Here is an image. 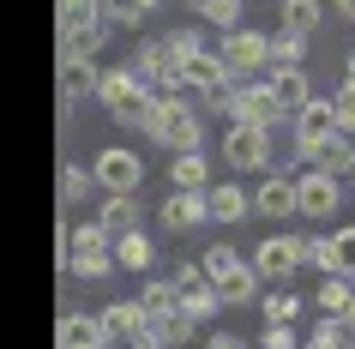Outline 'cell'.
Segmentation results:
<instances>
[{
	"instance_id": "1",
	"label": "cell",
	"mask_w": 355,
	"mask_h": 349,
	"mask_svg": "<svg viewBox=\"0 0 355 349\" xmlns=\"http://www.w3.org/2000/svg\"><path fill=\"white\" fill-rule=\"evenodd\" d=\"M145 139H157L163 151H205V114L193 109L187 96H157V109L145 121Z\"/></svg>"
},
{
	"instance_id": "2",
	"label": "cell",
	"mask_w": 355,
	"mask_h": 349,
	"mask_svg": "<svg viewBox=\"0 0 355 349\" xmlns=\"http://www.w3.org/2000/svg\"><path fill=\"white\" fill-rule=\"evenodd\" d=\"M91 96L114 114V121H121V127H139V133H145L150 109H157V96H150L145 85L132 78V67H103V78H96V91H91Z\"/></svg>"
},
{
	"instance_id": "3",
	"label": "cell",
	"mask_w": 355,
	"mask_h": 349,
	"mask_svg": "<svg viewBox=\"0 0 355 349\" xmlns=\"http://www.w3.org/2000/svg\"><path fill=\"white\" fill-rule=\"evenodd\" d=\"M67 271H73L78 283H103V277L121 271V265H114V235L103 223H73V229H67Z\"/></svg>"
},
{
	"instance_id": "4",
	"label": "cell",
	"mask_w": 355,
	"mask_h": 349,
	"mask_svg": "<svg viewBox=\"0 0 355 349\" xmlns=\"http://www.w3.org/2000/svg\"><path fill=\"white\" fill-rule=\"evenodd\" d=\"M217 114H229V121H253V127H289V114L277 109V96H271V85H265V73L259 78H235Z\"/></svg>"
},
{
	"instance_id": "5",
	"label": "cell",
	"mask_w": 355,
	"mask_h": 349,
	"mask_svg": "<svg viewBox=\"0 0 355 349\" xmlns=\"http://www.w3.org/2000/svg\"><path fill=\"white\" fill-rule=\"evenodd\" d=\"M223 163L235 169V175H265V169H271V127L229 121V133H223Z\"/></svg>"
},
{
	"instance_id": "6",
	"label": "cell",
	"mask_w": 355,
	"mask_h": 349,
	"mask_svg": "<svg viewBox=\"0 0 355 349\" xmlns=\"http://www.w3.org/2000/svg\"><path fill=\"white\" fill-rule=\"evenodd\" d=\"M217 60L229 67V78H259L265 67H271V37H265V31H247V24H235V31H223V49H217Z\"/></svg>"
},
{
	"instance_id": "7",
	"label": "cell",
	"mask_w": 355,
	"mask_h": 349,
	"mask_svg": "<svg viewBox=\"0 0 355 349\" xmlns=\"http://www.w3.org/2000/svg\"><path fill=\"white\" fill-rule=\"evenodd\" d=\"M337 205H343V181H337V175H319V169H301L295 175V217L331 223Z\"/></svg>"
},
{
	"instance_id": "8",
	"label": "cell",
	"mask_w": 355,
	"mask_h": 349,
	"mask_svg": "<svg viewBox=\"0 0 355 349\" xmlns=\"http://www.w3.org/2000/svg\"><path fill=\"white\" fill-rule=\"evenodd\" d=\"M168 283H175V307L193 313V319H211V313L223 307V301H217V283L205 277V265H199V259H181V265L168 271Z\"/></svg>"
},
{
	"instance_id": "9",
	"label": "cell",
	"mask_w": 355,
	"mask_h": 349,
	"mask_svg": "<svg viewBox=\"0 0 355 349\" xmlns=\"http://www.w3.org/2000/svg\"><path fill=\"white\" fill-rule=\"evenodd\" d=\"M127 67H132V78H139L150 96H175V91H181V67H175V55L163 49V37H157V42H139Z\"/></svg>"
},
{
	"instance_id": "10",
	"label": "cell",
	"mask_w": 355,
	"mask_h": 349,
	"mask_svg": "<svg viewBox=\"0 0 355 349\" xmlns=\"http://www.w3.org/2000/svg\"><path fill=\"white\" fill-rule=\"evenodd\" d=\"M91 181L103 187V193H139V181H145V163H139V151L109 145V151L91 163Z\"/></svg>"
},
{
	"instance_id": "11",
	"label": "cell",
	"mask_w": 355,
	"mask_h": 349,
	"mask_svg": "<svg viewBox=\"0 0 355 349\" xmlns=\"http://www.w3.org/2000/svg\"><path fill=\"white\" fill-rule=\"evenodd\" d=\"M181 85H187V91H205V109H223V96H229L235 78H229V67L211 55V49H199V55L181 60Z\"/></svg>"
},
{
	"instance_id": "12",
	"label": "cell",
	"mask_w": 355,
	"mask_h": 349,
	"mask_svg": "<svg viewBox=\"0 0 355 349\" xmlns=\"http://www.w3.org/2000/svg\"><path fill=\"white\" fill-rule=\"evenodd\" d=\"M301 247H307V235H265L259 247H253V271L259 277H295L301 271Z\"/></svg>"
},
{
	"instance_id": "13",
	"label": "cell",
	"mask_w": 355,
	"mask_h": 349,
	"mask_svg": "<svg viewBox=\"0 0 355 349\" xmlns=\"http://www.w3.org/2000/svg\"><path fill=\"white\" fill-rule=\"evenodd\" d=\"M289 127H295V157H301V163H307V151H313V145H325L331 133H343V127H337L331 96H313V103H307V109H301Z\"/></svg>"
},
{
	"instance_id": "14",
	"label": "cell",
	"mask_w": 355,
	"mask_h": 349,
	"mask_svg": "<svg viewBox=\"0 0 355 349\" xmlns=\"http://www.w3.org/2000/svg\"><path fill=\"white\" fill-rule=\"evenodd\" d=\"M247 211H253V199H247L241 181H211L205 187V217L211 223H241Z\"/></svg>"
},
{
	"instance_id": "15",
	"label": "cell",
	"mask_w": 355,
	"mask_h": 349,
	"mask_svg": "<svg viewBox=\"0 0 355 349\" xmlns=\"http://www.w3.org/2000/svg\"><path fill=\"white\" fill-rule=\"evenodd\" d=\"M150 337V343H163V349H181V343H193V331H199V319L193 313H145V325H139Z\"/></svg>"
},
{
	"instance_id": "16",
	"label": "cell",
	"mask_w": 355,
	"mask_h": 349,
	"mask_svg": "<svg viewBox=\"0 0 355 349\" xmlns=\"http://www.w3.org/2000/svg\"><path fill=\"white\" fill-rule=\"evenodd\" d=\"M253 211L259 217H295V175H265L253 187Z\"/></svg>"
},
{
	"instance_id": "17",
	"label": "cell",
	"mask_w": 355,
	"mask_h": 349,
	"mask_svg": "<svg viewBox=\"0 0 355 349\" xmlns=\"http://www.w3.org/2000/svg\"><path fill=\"white\" fill-rule=\"evenodd\" d=\"M307 169H319V175H337V181H343V175L355 169V139H349V133H331L325 145L307 151Z\"/></svg>"
},
{
	"instance_id": "18",
	"label": "cell",
	"mask_w": 355,
	"mask_h": 349,
	"mask_svg": "<svg viewBox=\"0 0 355 349\" xmlns=\"http://www.w3.org/2000/svg\"><path fill=\"white\" fill-rule=\"evenodd\" d=\"M265 85H271V96H277V109L289 114V121L313 103V85H307V73H301V67H289V73H265Z\"/></svg>"
},
{
	"instance_id": "19",
	"label": "cell",
	"mask_w": 355,
	"mask_h": 349,
	"mask_svg": "<svg viewBox=\"0 0 355 349\" xmlns=\"http://www.w3.org/2000/svg\"><path fill=\"white\" fill-rule=\"evenodd\" d=\"M96 223H103L109 235H127V229H139V223H145V205H139V193H109V199H103V211H96Z\"/></svg>"
},
{
	"instance_id": "20",
	"label": "cell",
	"mask_w": 355,
	"mask_h": 349,
	"mask_svg": "<svg viewBox=\"0 0 355 349\" xmlns=\"http://www.w3.org/2000/svg\"><path fill=\"white\" fill-rule=\"evenodd\" d=\"M211 283H217V301H223V307H247V301H253V295H259V271H253V265H235V271H223V277H211Z\"/></svg>"
},
{
	"instance_id": "21",
	"label": "cell",
	"mask_w": 355,
	"mask_h": 349,
	"mask_svg": "<svg viewBox=\"0 0 355 349\" xmlns=\"http://www.w3.org/2000/svg\"><path fill=\"white\" fill-rule=\"evenodd\" d=\"M163 223L168 229H199V223H211L205 217V193H181V187H175L163 199Z\"/></svg>"
},
{
	"instance_id": "22",
	"label": "cell",
	"mask_w": 355,
	"mask_h": 349,
	"mask_svg": "<svg viewBox=\"0 0 355 349\" xmlns=\"http://www.w3.org/2000/svg\"><path fill=\"white\" fill-rule=\"evenodd\" d=\"M114 265H121V271H150V265H157V247L145 241V229L114 235Z\"/></svg>"
},
{
	"instance_id": "23",
	"label": "cell",
	"mask_w": 355,
	"mask_h": 349,
	"mask_svg": "<svg viewBox=\"0 0 355 349\" xmlns=\"http://www.w3.org/2000/svg\"><path fill=\"white\" fill-rule=\"evenodd\" d=\"M60 349H103L96 313H67V319H60Z\"/></svg>"
},
{
	"instance_id": "24",
	"label": "cell",
	"mask_w": 355,
	"mask_h": 349,
	"mask_svg": "<svg viewBox=\"0 0 355 349\" xmlns=\"http://www.w3.org/2000/svg\"><path fill=\"white\" fill-rule=\"evenodd\" d=\"M157 6H163V0H103V24H114V31H139Z\"/></svg>"
},
{
	"instance_id": "25",
	"label": "cell",
	"mask_w": 355,
	"mask_h": 349,
	"mask_svg": "<svg viewBox=\"0 0 355 349\" xmlns=\"http://www.w3.org/2000/svg\"><path fill=\"white\" fill-rule=\"evenodd\" d=\"M96 325H103V337H127V331L145 325V307L139 301H109V307L96 313Z\"/></svg>"
},
{
	"instance_id": "26",
	"label": "cell",
	"mask_w": 355,
	"mask_h": 349,
	"mask_svg": "<svg viewBox=\"0 0 355 349\" xmlns=\"http://www.w3.org/2000/svg\"><path fill=\"white\" fill-rule=\"evenodd\" d=\"M96 78H103V67L96 60H60V96H91L96 91Z\"/></svg>"
},
{
	"instance_id": "27",
	"label": "cell",
	"mask_w": 355,
	"mask_h": 349,
	"mask_svg": "<svg viewBox=\"0 0 355 349\" xmlns=\"http://www.w3.org/2000/svg\"><path fill=\"white\" fill-rule=\"evenodd\" d=\"M205 151H181V157H175V169H168V181L181 187V193H205Z\"/></svg>"
},
{
	"instance_id": "28",
	"label": "cell",
	"mask_w": 355,
	"mask_h": 349,
	"mask_svg": "<svg viewBox=\"0 0 355 349\" xmlns=\"http://www.w3.org/2000/svg\"><path fill=\"white\" fill-rule=\"evenodd\" d=\"M325 253H331V277H349L355 283V223L325 235Z\"/></svg>"
},
{
	"instance_id": "29",
	"label": "cell",
	"mask_w": 355,
	"mask_h": 349,
	"mask_svg": "<svg viewBox=\"0 0 355 349\" xmlns=\"http://www.w3.org/2000/svg\"><path fill=\"white\" fill-rule=\"evenodd\" d=\"M301 60H307V37L277 31V37H271V67H265V73H289V67H301Z\"/></svg>"
},
{
	"instance_id": "30",
	"label": "cell",
	"mask_w": 355,
	"mask_h": 349,
	"mask_svg": "<svg viewBox=\"0 0 355 349\" xmlns=\"http://www.w3.org/2000/svg\"><path fill=\"white\" fill-rule=\"evenodd\" d=\"M91 193H96L91 169H85V163H60V205H85Z\"/></svg>"
},
{
	"instance_id": "31",
	"label": "cell",
	"mask_w": 355,
	"mask_h": 349,
	"mask_svg": "<svg viewBox=\"0 0 355 349\" xmlns=\"http://www.w3.org/2000/svg\"><path fill=\"white\" fill-rule=\"evenodd\" d=\"M103 24V0H60V31H96Z\"/></svg>"
},
{
	"instance_id": "32",
	"label": "cell",
	"mask_w": 355,
	"mask_h": 349,
	"mask_svg": "<svg viewBox=\"0 0 355 349\" xmlns=\"http://www.w3.org/2000/svg\"><path fill=\"white\" fill-rule=\"evenodd\" d=\"M187 6H193L205 24H217V31H235V24H241V6H247V0H187Z\"/></svg>"
},
{
	"instance_id": "33",
	"label": "cell",
	"mask_w": 355,
	"mask_h": 349,
	"mask_svg": "<svg viewBox=\"0 0 355 349\" xmlns=\"http://www.w3.org/2000/svg\"><path fill=\"white\" fill-rule=\"evenodd\" d=\"M277 31H295V37L319 31V0H283V24Z\"/></svg>"
},
{
	"instance_id": "34",
	"label": "cell",
	"mask_w": 355,
	"mask_h": 349,
	"mask_svg": "<svg viewBox=\"0 0 355 349\" xmlns=\"http://www.w3.org/2000/svg\"><path fill=\"white\" fill-rule=\"evenodd\" d=\"M265 325H295V319H301V295L295 289H277V295H265Z\"/></svg>"
},
{
	"instance_id": "35",
	"label": "cell",
	"mask_w": 355,
	"mask_h": 349,
	"mask_svg": "<svg viewBox=\"0 0 355 349\" xmlns=\"http://www.w3.org/2000/svg\"><path fill=\"white\" fill-rule=\"evenodd\" d=\"M313 337H325L331 349H355V325H349V313H325L313 325Z\"/></svg>"
},
{
	"instance_id": "36",
	"label": "cell",
	"mask_w": 355,
	"mask_h": 349,
	"mask_svg": "<svg viewBox=\"0 0 355 349\" xmlns=\"http://www.w3.org/2000/svg\"><path fill=\"white\" fill-rule=\"evenodd\" d=\"M139 307L145 313H175V283L168 277H150L145 289H139Z\"/></svg>"
},
{
	"instance_id": "37",
	"label": "cell",
	"mask_w": 355,
	"mask_h": 349,
	"mask_svg": "<svg viewBox=\"0 0 355 349\" xmlns=\"http://www.w3.org/2000/svg\"><path fill=\"white\" fill-rule=\"evenodd\" d=\"M349 295H355L349 277H325V283H319V307H325V313H343V307H349Z\"/></svg>"
},
{
	"instance_id": "38",
	"label": "cell",
	"mask_w": 355,
	"mask_h": 349,
	"mask_svg": "<svg viewBox=\"0 0 355 349\" xmlns=\"http://www.w3.org/2000/svg\"><path fill=\"white\" fill-rule=\"evenodd\" d=\"M199 265H205V277H223V271H235V265H241V253H235L229 241H217V247H205V259H199Z\"/></svg>"
},
{
	"instance_id": "39",
	"label": "cell",
	"mask_w": 355,
	"mask_h": 349,
	"mask_svg": "<svg viewBox=\"0 0 355 349\" xmlns=\"http://www.w3.org/2000/svg\"><path fill=\"white\" fill-rule=\"evenodd\" d=\"M163 49L175 55V67H181L187 55H199V49H205V37H199V31H168V37H163Z\"/></svg>"
},
{
	"instance_id": "40",
	"label": "cell",
	"mask_w": 355,
	"mask_h": 349,
	"mask_svg": "<svg viewBox=\"0 0 355 349\" xmlns=\"http://www.w3.org/2000/svg\"><path fill=\"white\" fill-rule=\"evenodd\" d=\"M331 109H337V127H343V133L355 139V85H343V91L331 96Z\"/></svg>"
},
{
	"instance_id": "41",
	"label": "cell",
	"mask_w": 355,
	"mask_h": 349,
	"mask_svg": "<svg viewBox=\"0 0 355 349\" xmlns=\"http://www.w3.org/2000/svg\"><path fill=\"white\" fill-rule=\"evenodd\" d=\"M259 349H301L295 343V325H265L259 331Z\"/></svg>"
},
{
	"instance_id": "42",
	"label": "cell",
	"mask_w": 355,
	"mask_h": 349,
	"mask_svg": "<svg viewBox=\"0 0 355 349\" xmlns=\"http://www.w3.org/2000/svg\"><path fill=\"white\" fill-rule=\"evenodd\" d=\"M103 349H163V343H150L145 331H127V337H103Z\"/></svg>"
},
{
	"instance_id": "43",
	"label": "cell",
	"mask_w": 355,
	"mask_h": 349,
	"mask_svg": "<svg viewBox=\"0 0 355 349\" xmlns=\"http://www.w3.org/2000/svg\"><path fill=\"white\" fill-rule=\"evenodd\" d=\"M205 349H247V343L235 337V331H211V337H205Z\"/></svg>"
},
{
	"instance_id": "44",
	"label": "cell",
	"mask_w": 355,
	"mask_h": 349,
	"mask_svg": "<svg viewBox=\"0 0 355 349\" xmlns=\"http://www.w3.org/2000/svg\"><path fill=\"white\" fill-rule=\"evenodd\" d=\"M337 12H343V24H355V0H331Z\"/></svg>"
},
{
	"instance_id": "45",
	"label": "cell",
	"mask_w": 355,
	"mask_h": 349,
	"mask_svg": "<svg viewBox=\"0 0 355 349\" xmlns=\"http://www.w3.org/2000/svg\"><path fill=\"white\" fill-rule=\"evenodd\" d=\"M301 349H331V343H325V337H307V343H301Z\"/></svg>"
},
{
	"instance_id": "46",
	"label": "cell",
	"mask_w": 355,
	"mask_h": 349,
	"mask_svg": "<svg viewBox=\"0 0 355 349\" xmlns=\"http://www.w3.org/2000/svg\"><path fill=\"white\" fill-rule=\"evenodd\" d=\"M343 85H355V55H349V67H343Z\"/></svg>"
},
{
	"instance_id": "47",
	"label": "cell",
	"mask_w": 355,
	"mask_h": 349,
	"mask_svg": "<svg viewBox=\"0 0 355 349\" xmlns=\"http://www.w3.org/2000/svg\"><path fill=\"white\" fill-rule=\"evenodd\" d=\"M343 313H349V325H355V295H349V307H343Z\"/></svg>"
},
{
	"instance_id": "48",
	"label": "cell",
	"mask_w": 355,
	"mask_h": 349,
	"mask_svg": "<svg viewBox=\"0 0 355 349\" xmlns=\"http://www.w3.org/2000/svg\"><path fill=\"white\" fill-rule=\"evenodd\" d=\"M349 199H355V169H349Z\"/></svg>"
}]
</instances>
